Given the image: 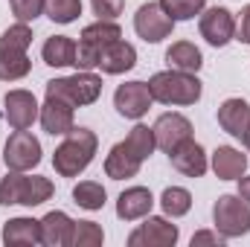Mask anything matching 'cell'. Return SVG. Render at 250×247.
I'll return each mask as SVG.
<instances>
[{"label": "cell", "mask_w": 250, "mask_h": 247, "mask_svg": "<svg viewBox=\"0 0 250 247\" xmlns=\"http://www.w3.org/2000/svg\"><path fill=\"white\" fill-rule=\"evenodd\" d=\"M96 148H99V140L90 128H73L70 134H64V143L56 148L53 166L62 178H79L90 166Z\"/></svg>", "instance_id": "cell-1"}, {"label": "cell", "mask_w": 250, "mask_h": 247, "mask_svg": "<svg viewBox=\"0 0 250 247\" xmlns=\"http://www.w3.org/2000/svg\"><path fill=\"white\" fill-rule=\"evenodd\" d=\"M29 44H32V29L26 23H15L0 35V82H18L29 76Z\"/></svg>", "instance_id": "cell-2"}, {"label": "cell", "mask_w": 250, "mask_h": 247, "mask_svg": "<svg viewBox=\"0 0 250 247\" xmlns=\"http://www.w3.org/2000/svg\"><path fill=\"white\" fill-rule=\"evenodd\" d=\"M151 99L160 105H195L204 93L201 79L195 73H181V70H163L148 79Z\"/></svg>", "instance_id": "cell-3"}, {"label": "cell", "mask_w": 250, "mask_h": 247, "mask_svg": "<svg viewBox=\"0 0 250 247\" xmlns=\"http://www.w3.org/2000/svg\"><path fill=\"white\" fill-rule=\"evenodd\" d=\"M53 198V184L41 175H21V172H9L0 181V206H12V204H23V206H38L44 201Z\"/></svg>", "instance_id": "cell-4"}, {"label": "cell", "mask_w": 250, "mask_h": 247, "mask_svg": "<svg viewBox=\"0 0 250 247\" xmlns=\"http://www.w3.org/2000/svg\"><path fill=\"white\" fill-rule=\"evenodd\" d=\"M102 93V79L90 70H79L76 76H64L47 82V96H56L67 102L70 108H82V105H93Z\"/></svg>", "instance_id": "cell-5"}, {"label": "cell", "mask_w": 250, "mask_h": 247, "mask_svg": "<svg viewBox=\"0 0 250 247\" xmlns=\"http://www.w3.org/2000/svg\"><path fill=\"white\" fill-rule=\"evenodd\" d=\"M212 221L215 230L224 239H239L250 233V204L242 195H221L212 204Z\"/></svg>", "instance_id": "cell-6"}, {"label": "cell", "mask_w": 250, "mask_h": 247, "mask_svg": "<svg viewBox=\"0 0 250 247\" xmlns=\"http://www.w3.org/2000/svg\"><path fill=\"white\" fill-rule=\"evenodd\" d=\"M3 163L12 172H29V169H35L41 163V143H38V137H32L29 131H15L6 140Z\"/></svg>", "instance_id": "cell-7"}, {"label": "cell", "mask_w": 250, "mask_h": 247, "mask_svg": "<svg viewBox=\"0 0 250 247\" xmlns=\"http://www.w3.org/2000/svg\"><path fill=\"white\" fill-rule=\"evenodd\" d=\"M134 29L146 44H160L163 38L172 35L175 21L166 15V9L160 3H143L134 15Z\"/></svg>", "instance_id": "cell-8"}, {"label": "cell", "mask_w": 250, "mask_h": 247, "mask_svg": "<svg viewBox=\"0 0 250 247\" xmlns=\"http://www.w3.org/2000/svg\"><path fill=\"white\" fill-rule=\"evenodd\" d=\"M178 239H181L178 224H169L166 218H157V215H146V221L128 236V245L131 247H175Z\"/></svg>", "instance_id": "cell-9"}, {"label": "cell", "mask_w": 250, "mask_h": 247, "mask_svg": "<svg viewBox=\"0 0 250 247\" xmlns=\"http://www.w3.org/2000/svg\"><path fill=\"white\" fill-rule=\"evenodd\" d=\"M201 35L207 38L209 47H227L233 38H236V18L230 9L224 6H212L201 15V23H198Z\"/></svg>", "instance_id": "cell-10"}, {"label": "cell", "mask_w": 250, "mask_h": 247, "mask_svg": "<svg viewBox=\"0 0 250 247\" xmlns=\"http://www.w3.org/2000/svg\"><path fill=\"white\" fill-rule=\"evenodd\" d=\"M151 90H148V82H125L117 87L114 93V108L120 111V117L125 120H140L148 114L151 108Z\"/></svg>", "instance_id": "cell-11"}, {"label": "cell", "mask_w": 250, "mask_h": 247, "mask_svg": "<svg viewBox=\"0 0 250 247\" xmlns=\"http://www.w3.org/2000/svg\"><path fill=\"white\" fill-rule=\"evenodd\" d=\"M3 105H6V123L12 125L15 131L32 128V123L41 114V105L35 102V96L29 90H9L6 99H3Z\"/></svg>", "instance_id": "cell-12"}, {"label": "cell", "mask_w": 250, "mask_h": 247, "mask_svg": "<svg viewBox=\"0 0 250 247\" xmlns=\"http://www.w3.org/2000/svg\"><path fill=\"white\" fill-rule=\"evenodd\" d=\"M189 137H192V123L184 114H163V117H157V123H154V140H157V148H163L166 154L175 151Z\"/></svg>", "instance_id": "cell-13"}, {"label": "cell", "mask_w": 250, "mask_h": 247, "mask_svg": "<svg viewBox=\"0 0 250 247\" xmlns=\"http://www.w3.org/2000/svg\"><path fill=\"white\" fill-rule=\"evenodd\" d=\"M169 160H172V166H175L181 175H187V178H204L207 169H209L207 151H204L201 143H195L192 137L184 140L175 151H169Z\"/></svg>", "instance_id": "cell-14"}, {"label": "cell", "mask_w": 250, "mask_h": 247, "mask_svg": "<svg viewBox=\"0 0 250 247\" xmlns=\"http://www.w3.org/2000/svg\"><path fill=\"white\" fill-rule=\"evenodd\" d=\"M38 120H41V128L47 134H53V137H64V134H70L76 128L73 125V108L62 99H56V96H47V102L41 105Z\"/></svg>", "instance_id": "cell-15"}, {"label": "cell", "mask_w": 250, "mask_h": 247, "mask_svg": "<svg viewBox=\"0 0 250 247\" xmlns=\"http://www.w3.org/2000/svg\"><path fill=\"white\" fill-rule=\"evenodd\" d=\"M38 224H41V245H47V247H70L73 218H70L67 212L53 209V212H47Z\"/></svg>", "instance_id": "cell-16"}, {"label": "cell", "mask_w": 250, "mask_h": 247, "mask_svg": "<svg viewBox=\"0 0 250 247\" xmlns=\"http://www.w3.org/2000/svg\"><path fill=\"white\" fill-rule=\"evenodd\" d=\"M154 206V198L146 186H131L125 189L123 195L117 198V215L123 221H137V218H146Z\"/></svg>", "instance_id": "cell-17"}, {"label": "cell", "mask_w": 250, "mask_h": 247, "mask_svg": "<svg viewBox=\"0 0 250 247\" xmlns=\"http://www.w3.org/2000/svg\"><path fill=\"white\" fill-rule=\"evenodd\" d=\"M212 172L221 181H239L248 172V154H242L233 145H218L212 151Z\"/></svg>", "instance_id": "cell-18"}, {"label": "cell", "mask_w": 250, "mask_h": 247, "mask_svg": "<svg viewBox=\"0 0 250 247\" xmlns=\"http://www.w3.org/2000/svg\"><path fill=\"white\" fill-rule=\"evenodd\" d=\"M248 123H250V105L245 99L233 96V99H224L221 108H218V125L230 134V137H245L248 131Z\"/></svg>", "instance_id": "cell-19"}, {"label": "cell", "mask_w": 250, "mask_h": 247, "mask_svg": "<svg viewBox=\"0 0 250 247\" xmlns=\"http://www.w3.org/2000/svg\"><path fill=\"white\" fill-rule=\"evenodd\" d=\"M134 64H137V50L120 38V41L108 44L99 53V64L96 67H102V73H108V76H120V73H128Z\"/></svg>", "instance_id": "cell-20"}, {"label": "cell", "mask_w": 250, "mask_h": 247, "mask_svg": "<svg viewBox=\"0 0 250 247\" xmlns=\"http://www.w3.org/2000/svg\"><path fill=\"white\" fill-rule=\"evenodd\" d=\"M140 166H143V160H140L125 143H117V145L108 151V157H105V175H108L111 181L134 178V175L140 172Z\"/></svg>", "instance_id": "cell-21"}, {"label": "cell", "mask_w": 250, "mask_h": 247, "mask_svg": "<svg viewBox=\"0 0 250 247\" xmlns=\"http://www.w3.org/2000/svg\"><path fill=\"white\" fill-rule=\"evenodd\" d=\"M41 242V224L35 218H12L3 224V245L6 247H32Z\"/></svg>", "instance_id": "cell-22"}, {"label": "cell", "mask_w": 250, "mask_h": 247, "mask_svg": "<svg viewBox=\"0 0 250 247\" xmlns=\"http://www.w3.org/2000/svg\"><path fill=\"white\" fill-rule=\"evenodd\" d=\"M166 64L172 70H181V73H198L204 64V56L192 41H175L166 50Z\"/></svg>", "instance_id": "cell-23"}, {"label": "cell", "mask_w": 250, "mask_h": 247, "mask_svg": "<svg viewBox=\"0 0 250 247\" xmlns=\"http://www.w3.org/2000/svg\"><path fill=\"white\" fill-rule=\"evenodd\" d=\"M41 56H44V64H50V67H73L76 64V41L67 35H53V38H47Z\"/></svg>", "instance_id": "cell-24"}, {"label": "cell", "mask_w": 250, "mask_h": 247, "mask_svg": "<svg viewBox=\"0 0 250 247\" xmlns=\"http://www.w3.org/2000/svg\"><path fill=\"white\" fill-rule=\"evenodd\" d=\"M123 38V29L114 23V21H96V23H87L84 29H82V38L79 41H84V44H90V47H96L99 53L108 47V44H114V41H120Z\"/></svg>", "instance_id": "cell-25"}, {"label": "cell", "mask_w": 250, "mask_h": 247, "mask_svg": "<svg viewBox=\"0 0 250 247\" xmlns=\"http://www.w3.org/2000/svg\"><path fill=\"white\" fill-rule=\"evenodd\" d=\"M105 198H108L105 186L96 184V181H82V184L73 186V201H76L82 209L96 212V209H102V206H105Z\"/></svg>", "instance_id": "cell-26"}, {"label": "cell", "mask_w": 250, "mask_h": 247, "mask_svg": "<svg viewBox=\"0 0 250 247\" xmlns=\"http://www.w3.org/2000/svg\"><path fill=\"white\" fill-rule=\"evenodd\" d=\"M125 145L140 157V160H148L151 154H154V148H157V140H154V128H148V125H134L131 128V134L123 140Z\"/></svg>", "instance_id": "cell-27"}, {"label": "cell", "mask_w": 250, "mask_h": 247, "mask_svg": "<svg viewBox=\"0 0 250 247\" xmlns=\"http://www.w3.org/2000/svg\"><path fill=\"white\" fill-rule=\"evenodd\" d=\"M160 206H163V212L169 218H181V215H187L189 209H192V195L184 186H169L160 195Z\"/></svg>", "instance_id": "cell-28"}, {"label": "cell", "mask_w": 250, "mask_h": 247, "mask_svg": "<svg viewBox=\"0 0 250 247\" xmlns=\"http://www.w3.org/2000/svg\"><path fill=\"white\" fill-rule=\"evenodd\" d=\"M105 242V233L96 221H73L70 247H99Z\"/></svg>", "instance_id": "cell-29"}, {"label": "cell", "mask_w": 250, "mask_h": 247, "mask_svg": "<svg viewBox=\"0 0 250 247\" xmlns=\"http://www.w3.org/2000/svg\"><path fill=\"white\" fill-rule=\"evenodd\" d=\"M44 12L53 23H73L82 15V0H47Z\"/></svg>", "instance_id": "cell-30"}, {"label": "cell", "mask_w": 250, "mask_h": 247, "mask_svg": "<svg viewBox=\"0 0 250 247\" xmlns=\"http://www.w3.org/2000/svg\"><path fill=\"white\" fill-rule=\"evenodd\" d=\"M160 6L178 23V21H192L195 15H201L204 6H207V0H160Z\"/></svg>", "instance_id": "cell-31"}, {"label": "cell", "mask_w": 250, "mask_h": 247, "mask_svg": "<svg viewBox=\"0 0 250 247\" xmlns=\"http://www.w3.org/2000/svg\"><path fill=\"white\" fill-rule=\"evenodd\" d=\"M44 3H47V0H9V6H12V12H15V18H18L21 23L35 21V18L44 12Z\"/></svg>", "instance_id": "cell-32"}, {"label": "cell", "mask_w": 250, "mask_h": 247, "mask_svg": "<svg viewBox=\"0 0 250 247\" xmlns=\"http://www.w3.org/2000/svg\"><path fill=\"white\" fill-rule=\"evenodd\" d=\"M90 6L99 21H114L117 15H123L125 0H90Z\"/></svg>", "instance_id": "cell-33"}, {"label": "cell", "mask_w": 250, "mask_h": 247, "mask_svg": "<svg viewBox=\"0 0 250 247\" xmlns=\"http://www.w3.org/2000/svg\"><path fill=\"white\" fill-rule=\"evenodd\" d=\"M236 41L250 44V6H245V9H242V21L236 23Z\"/></svg>", "instance_id": "cell-34"}, {"label": "cell", "mask_w": 250, "mask_h": 247, "mask_svg": "<svg viewBox=\"0 0 250 247\" xmlns=\"http://www.w3.org/2000/svg\"><path fill=\"white\" fill-rule=\"evenodd\" d=\"M221 242H224V236L215 230V233H209V230H201V233H195L192 236V247H201V245H218L221 247Z\"/></svg>", "instance_id": "cell-35"}, {"label": "cell", "mask_w": 250, "mask_h": 247, "mask_svg": "<svg viewBox=\"0 0 250 247\" xmlns=\"http://www.w3.org/2000/svg\"><path fill=\"white\" fill-rule=\"evenodd\" d=\"M239 195H242V198L250 204V175H248V178H245V175L239 178Z\"/></svg>", "instance_id": "cell-36"}, {"label": "cell", "mask_w": 250, "mask_h": 247, "mask_svg": "<svg viewBox=\"0 0 250 247\" xmlns=\"http://www.w3.org/2000/svg\"><path fill=\"white\" fill-rule=\"evenodd\" d=\"M242 140H245V145H248V151H250V123H248V131H245V137H242Z\"/></svg>", "instance_id": "cell-37"}]
</instances>
